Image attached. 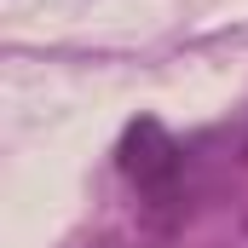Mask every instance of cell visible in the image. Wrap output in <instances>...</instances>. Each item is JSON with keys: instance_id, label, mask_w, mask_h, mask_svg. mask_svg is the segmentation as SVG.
Segmentation results:
<instances>
[{"instance_id": "obj_1", "label": "cell", "mask_w": 248, "mask_h": 248, "mask_svg": "<svg viewBox=\"0 0 248 248\" xmlns=\"http://www.w3.org/2000/svg\"><path fill=\"white\" fill-rule=\"evenodd\" d=\"M185 168V150L173 144V133L156 122V116H139V122L122 133V173L133 179L139 190H168Z\"/></svg>"}]
</instances>
